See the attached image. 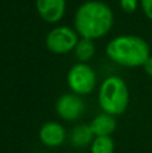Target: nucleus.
I'll return each mask as SVG.
<instances>
[{
    "instance_id": "4468645a",
    "label": "nucleus",
    "mask_w": 152,
    "mask_h": 153,
    "mask_svg": "<svg viewBox=\"0 0 152 153\" xmlns=\"http://www.w3.org/2000/svg\"><path fill=\"white\" fill-rule=\"evenodd\" d=\"M140 8L145 18L152 20V0H140Z\"/></svg>"
},
{
    "instance_id": "20e7f679",
    "label": "nucleus",
    "mask_w": 152,
    "mask_h": 153,
    "mask_svg": "<svg viewBox=\"0 0 152 153\" xmlns=\"http://www.w3.org/2000/svg\"><path fill=\"white\" fill-rule=\"evenodd\" d=\"M80 38L74 27L54 26L46 35L45 45L50 53L62 55L74 51Z\"/></svg>"
},
{
    "instance_id": "2eb2a0df",
    "label": "nucleus",
    "mask_w": 152,
    "mask_h": 153,
    "mask_svg": "<svg viewBox=\"0 0 152 153\" xmlns=\"http://www.w3.org/2000/svg\"><path fill=\"white\" fill-rule=\"evenodd\" d=\"M143 67H144L145 74L152 78V55L147 59V61H145V63H144V66H143Z\"/></svg>"
},
{
    "instance_id": "f8f14e48",
    "label": "nucleus",
    "mask_w": 152,
    "mask_h": 153,
    "mask_svg": "<svg viewBox=\"0 0 152 153\" xmlns=\"http://www.w3.org/2000/svg\"><path fill=\"white\" fill-rule=\"evenodd\" d=\"M92 153H113L115 143L110 136H96L90 146Z\"/></svg>"
},
{
    "instance_id": "1a4fd4ad",
    "label": "nucleus",
    "mask_w": 152,
    "mask_h": 153,
    "mask_svg": "<svg viewBox=\"0 0 152 153\" xmlns=\"http://www.w3.org/2000/svg\"><path fill=\"white\" fill-rule=\"evenodd\" d=\"M90 128L94 136H110L117 128V122L115 120V116L104 111L94 117L93 121L90 122Z\"/></svg>"
},
{
    "instance_id": "f257e3e1",
    "label": "nucleus",
    "mask_w": 152,
    "mask_h": 153,
    "mask_svg": "<svg viewBox=\"0 0 152 153\" xmlns=\"http://www.w3.org/2000/svg\"><path fill=\"white\" fill-rule=\"evenodd\" d=\"M115 24V13L108 3L102 0H86L74 12L73 27L81 38L101 39L108 35Z\"/></svg>"
},
{
    "instance_id": "423d86ee",
    "label": "nucleus",
    "mask_w": 152,
    "mask_h": 153,
    "mask_svg": "<svg viewBox=\"0 0 152 153\" xmlns=\"http://www.w3.org/2000/svg\"><path fill=\"white\" fill-rule=\"evenodd\" d=\"M55 110L58 113V116L65 121H75L85 111V102L75 93L63 94L57 101Z\"/></svg>"
},
{
    "instance_id": "0eeeda50",
    "label": "nucleus",
    "mask_w": 152,
    "mask_h": 153,
    "mask_svg": "<svg viewBox=\"0 0 152 153\" xmlns=\"http://www.w3.org/2000/svg\"><path fill=\"white\" fill-rule=\"evenodd\" d=\"M66 0H35L37 13L48 24H58L66 13Z\"/></svg>"
},
{
    "instance_id": "7ed1b4c3",
    "label": "nucleus",
    "mask_w": 152,
    "mask_h": 153,
    "mask_svg": "<svg viewBox=\"0 0 152 153\" xmlns=\"http://www.w3.org/2000/svg\"><path fill=\"white\" fill-rule=\"evenodd\" d=\"M98 102L101 109L108 114L120 116L129 105V90L120 76H108L100 86Z\"/></svg>"
},
{
    "instance_id": "6e6552de",
    "label": "nucleus",
    "mask_w": 152,
    "mask_h": 153,
    "mask_svg": "<svg viewBox=\"0 0 152 153\" xmlns=\"http://www.w3.org/2000/svg\"><path fill=\"white\" fill-rule=\"evenodd\" d=\"M39 138L46 146L57 148L66 140V129L59 122H46L39 130Z\"/></svg>"
},
{
    "instance_id": "9b49d317",
    "label": "nucleus",
    "mask_w": 152,
    "mask_h": 153,
    "mask_svg": "<svg viewBox=\"0 0 152 153\" xmlns=\"http://www.w3.org/2000/svg\"><path fill=\"white\" fill-rule=\"evenodd\" d=\"M75 58L80 62H89L96 54V43L93 39H88V38H80L77 46L74 48Z\"/></svg>"
},
{
    "instance_id": "9d476101",
    "label": "nucleus",
    "mask_w": 152,
    "mask_h": 153,
    "mask_svg": "<svg viewBox=\"0 0 152 153\" xmlns=\"http://www.w3.org/2000/svg\"><path fill=\"white\" fill-rule=\"evenodd\" d=\"M94 133L92 130L90 125H78L70 133V143L75 148H85L89 144L93 143Z\"/></svg>"
},
{
    "instance_id": "ddd939ff",
    "label": "nucleus",
    "mask_w": 152,
    "mask_h": 153,
    "mask_svg": "<svg viewBox=\"0 0 152 153\" xmlns=\"http://www.w3.org/2000/svg\"><path fill=\"white\" fill-rule=\"evenodd\" d=\"M140 7V0H120V8L125 13H135Z\"/></svg>"
},
{
    "instance_id": "39448f33",
    "label": "nucleus",
    "mask_w": 152,
    "mask_h": 153,
    "mask_svg": "<svg viewBox=\"0 0 152 153\" xmlns=\"http://www.w3.org/2000/svg\"><path fill=\"white\" fill-rule=\"evenodd\" d=\"M97 75L96 71L88 63L78 62L70 67L67 73V85L70 90L78 95L90 94L96 89Z\"/></svg>"
},
{
    "instance_id": "f03ea898",
    "label": "nucleus",
    "mask_w": 152,
    "mask_h": 153,
    "mask_svg": "<svg viewBox=\"0 0 152 153\" xmlns=\"http://www.w3.org/2000/svg\"><path fill=\"white\" fill-rule=\"evenodd\" d=\"M107 55L112 62L124 67L144 66L151 56L150 45L137 35H118L108 42Z\"/></svg>"
}]
</instances>
